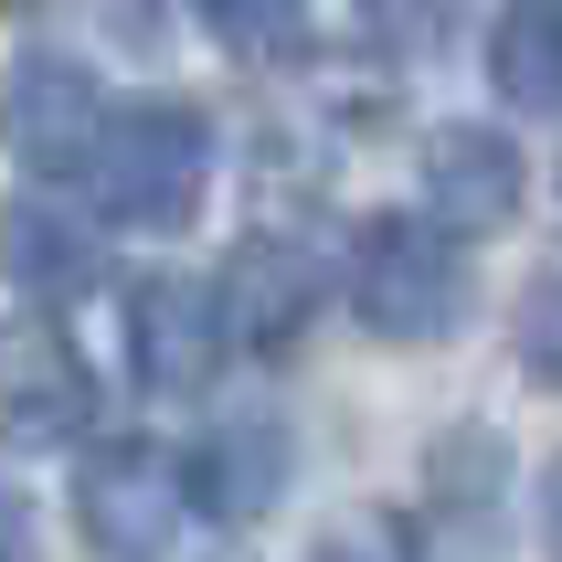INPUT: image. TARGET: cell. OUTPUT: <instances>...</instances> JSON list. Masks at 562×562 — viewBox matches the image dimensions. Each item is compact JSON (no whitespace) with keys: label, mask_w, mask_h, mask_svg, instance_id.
<instances>
[{"label":"cell","mask_w":562,"mask_h":562,"mask_svg":"<svg viewBox=\"0 0 562 562\" xmlns=\"http://www.w3.org/2000/svg\"><path fill=\"white\" fill-rule=\"evenodd\" d=\"M361 22H372L393 54H436L446 22H457V0H361Z\"/></svg>","instance_id":"obj_14"},{"label":"cell","mask_w":562,"mask_h":562,"mask_svg":"<svg viewBox=\"0 0 562 562\" xmlns=\"http://www.w3.org/2000/svg\"><path fill=\"white\" fill-rule=\"evenodd\" d=\"M318 297H329V266L297 234H245L213 277V329H223V350H297Z\"/></svg>","instance_id":"obj_4"},{"label":"cell","mask_w":562,"mask_h":562,"mask_svg":"<svg viewBox=\"0 0 562 562\" xmlns=\"http://www.w3.org/2000/svg\"><path fill=\"white\" fill-rule=\"evenodd\" d=\"M75 181H86L95 223H117V234H181L202 213V181H213V127L181 95L106 106V127H95V149H86Z\"/></svg>","instance_id":"obj_1"},{"label":"cell","mask_w":562,"mask_h":562,"mask_svg":"<svg viewBox=\"0 0 562 562\" xmlns=\"http://www.w3.org/2000/svg\"><path fill=\"white\" fill-rule=\"evenodd\" d=\"M234 64H308V0H191Z\"/></svg>","instance_id":"obj_12"},{"label":"cell","mask_w":562,"mask_h":562,"mask_svg":"<svg viewBox=\"0 0 562 562\" xmlns=\"http://www.w3.org/2000/svg\"><path fill=\"white\" fill-rule=\"evenodd\" d=\"M488 75H499L509 106L552 117L562 95V0H499V32H488Z\"/></svg>","instance_id":"obj_11"},{"label":"cell","mask_w":562,"mask_h":562,"mask_svg":"<svg viewBox=\"0 0 562 562\" xmlns=\"http://www.w3.org/2000/svg\"><path fill=\"white\" fill-rule=\"evenodd\" d=\"M520 361L552 372V277H531V297H520Z\"/></svg>","instance_id":"obj_15"},{"label":"cell","mask_w":562,"mask_h":562,"mask_svg":"<svg viewBox=\"0 0 562 562\" xmlns=\"http://www.w3.org/2000/svg\"><path fill=\"white\" fill-rule=\"evenodd\" d=\"M340 297L372 340H446L468 318V255L425 213H372L340 255Z\"/></svg>","instance_id":"obj_2"},{"label":"cell","mask_w":562,"mask_h":562,"mask_svg":"<svg viewBox=\"0 0 562 562\" xmlns=\"http://www.w3.org/2000/svg\"><path fill=\"white\" fill-rule=\"evenodd\" d=\"M127 372L149 393H202L223 372V329H213V286L202 277H138L127 286Z\"/></svg>","instance_id":"obj_7"},{"label":"cell","mask_w":562,"mask_h":562,"mask_svg":"<svg viewBox=\"0 0 562 562\" xmlns=\"http://www.w3.org/2000/svg\"><path fill=\"white\" fill-rule=\"evenodd\" d=\"M95 425V372L54 318L0 329V436L11 446H75Z\"/></svg>","instance_id":"obj_6"},{"label":"cell","mask_w":562,"mask_h":562,"mask_svg":"<svg viewBox=\"0 0 562 562\" xmlns=\"http://www.w3.org/2000/svg\"><path fill=\"white\" fill-rule=\"evenodd\" d=\"M0 11H11V22H32V11H43V0H0Z\"/></svg>","instance_id":"obj_16"},{"label":"cell","mask_w":562,"mask_h":562,"mask_svg":"<svg viewBox=\"0 0 562 562\" xmlns=\"http://www.w3.org/2000/svg\"><path fill=\"white\" fill-rule=\"evenodd\" d=\"M308 562H425V552H414V531L393 520V509H340Z\"/></svg>","instance_id":"obj_13"},{"label":"cell","mask_w":562,"mask_h":562,"mask_svg":"<svg viewBox=\"0 0 562 562\" xmlns=\"http://www.w3.org/2000/svg\"><path fill=\"white\" fill-rule=\"evenodd\" d=\"M0 266L22 286L32 308H75L95 277H106V245H95L86 213H64V202H11L0 213Z\"/></svg>","instance_id":"obj_9"},{"label":"cell","mask_w":562,"mask_h":562,"mask_svg":"<svg viewBox=\"0 0 562 562\" xmlns=\"http://www.w3.org/2000/svg\"><path fill=\"white\" fill-rule=\"evenodd\" d=\"M509 213H520V149L477 117L436 127L425 138V223L446 245H468V234H499Z\"/></svg>","instance_id":"obj_8"},{"label":"cell","mask_w":562,"mask_h":562,"mask_svg":"<svg viewBox=\"0 0 562 562\" xmlns=\"http://www.w3.org/2000/svg\"><path fill=\"white\" fill-rule=\"evenodd\" d=\"M181 457H159L149 436H117L95 446L86 477H75V531L95 541L106 562H159L170 541H181Z\"/></svg>","instance_id":"obj_3"},{"label":"cell","mask_w":562,"mask_h":562,"mask_svg":"<svg viewBox=\"0 0 562 562\" xmlns=\"http://www.w3.org/2000/svg\"><path fill=\"white\" fill-rule=\"evenodd\" d=\"M95 127H106V86H95V64L75 54H22L11 64V86H0V138L22 159L32 181H75L95 149Z\"/></svg>","instance_id":"obj_5"},{"label":"cell","mask_w":562,"mask_h":562,"mask_svg":"<svg viewBox=\"0 0 562 562\" xmlns=\"http://www.w3.org/2000/svg\"><path fill=\"white\" fill-rule=\"evenodd\" d=\"M286 488V436L255 414V425H213V436L181 457V509L202 520H255V509H277Z\"/></svg>","instance_id":"obj_10"}]
</instances>
